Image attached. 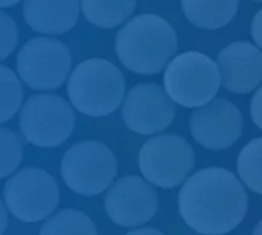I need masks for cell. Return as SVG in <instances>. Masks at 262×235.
Returning a JSON list of instances; mask_svg holds the SVG:
<instances>
[{
    "label": "cell",
    "mask_w": 262,
    "mask_h": 235,
    "mask_svg": "<svg viewBox=\"0 0 262 235\" xmlns=\"http://www.w3.org/2000/svg\"><path fill=\"white\" fill-rule=\"evenodd\" d=\"M248 198L241 181L222 167H208L187 178L179 192L184 221L202 235H224L244 220Z\"/></svg>",
    "instance_id": "cell-1"
},
{
    "label": "cell",
    "mask_w": 262,
    "mask_h": 235,
    "mask_svg": "<svg viewBox=\"0 0 262 235\" xmlns=\"http://www.w3.org/2000/svg\"><path fill=\"white\" fill-rule=\"evenodd\" d=\"M178 50L173 27L155 14L128 21L116 36V54L125 68L138 74H156L171 62Z\"/></svg>",
    "instance_id": "cell-2"
},
{
    "label": "cell",
    "mask_w": 262,
    "mask_h": 235,
    "mask_svg": "<svg viewBox=\"0 0 262 235\" xmlns=\"http://www.w3.org/2000/svg\"><path fill=\"white\" fill-rule=\"evenodd\" d=\"M71 104L86 116L100 118L113 113L125 94L122 71L110 61L93 57L80 62L68 81Z\"/></svg>",
    "instance_id": "cell-3"
},
{
    "label": "cell",
    "mask_w": 262,
    "mask_h": 235,
    "mask_svg": "<svg viewBox=\"0 0 262 235\" xmlns=\"http://www.w3.org/2000/svg\"><path fill=\"white\" fill-rule=\"evenodd\" d=\"M221 82L217 64L199 51L174 56L164 74L167 94L176 104L188 108H199L211 102Z\"/></svg>",
    "instance_id": "cell-4"
},
{
    "label": "cell",
    "mask_w": 262,
    "mask_h": 235,
    "mask_svg": "<svg viewBox=\"0 0 262 235\" xmlns=\"http://www.w3.org/2000/svg\"><path fill=\"white\" fill-rule=\"evenodd\" d=\"M74 126L71 105L57 94H34L20 110L19 127L24 138L42 149L62 146L71 136Z\"/></svg>",
    "instance_id": "cell-5"
},
{
    "label": "cell",
    "mask_w": 262,
    "mask_h": 235,
    "mask_svg": "<svg viewBox=\"0 0 262 235\" xmlns=\"http://www.w3.org/2000/svg\"><path fill=\"white\" fill-rule=\"evenodd\" d=\"M117 172L113 152L99 141H80L71 146L60 163L65 184L76 193L94 197L108 189Z\"/></svg>",
    "instance_id": "cell-6"
},
{
    "label": "cell",
    "mask_w": 262,
    "mask_h": 235,
    "mask_svg": "<svg viewBox=\"0 0 262 235\" xmlns=\"http://www.w3.org/2000/svg\"><path fill=\"white\" fill-rule=\"evenodd\" d=\"M4 200L13 217L25 223H37L54 212L60 195L56 180L47 170L27 167L5 183Z\"/></svg>",
    "instance_id": "cell-7"
},
{
    "label": "cell",
    "mask_w": 262,
    "mask_h": 235,
    "mask_svg": "<svg viewBox=\"0 0 262 235\" xmlns=\"http://www.w3.org/2000/svg\"><path fill=\"white\" fill-rule=\"evenodd\" d=\"M193 167V147L179 135L150 138L139 152V169L144 178L162 189H171L184 183Z\"/></svg>",
    "instance_id": "cell-8"
},
{
    "label": "cell",
    "mask_w": 262,
    "mask_h": 235,
    "mask_svg": "<svg viewBox=\"0 0 262 235\" xmlns=\"http://www.w3.org/2000/svg\"><path fill=\"white\" fill-rule=\"evenodd\" d=\"M68 47L53 37H33L17 54V73L34 90H54L60 87L71 70Z\"/></svg>",
    "instance_id": "cell-9"
},
{
    "label": "cell",
    "mask_w": 262,
    "mask_h": 235,
    "mask_svg": "<svg viewBox=\"0 0 262 235\" xmlns=\"http://www.w3.org/2000/svg\"><path fill=\"white\" fill-rule=\"evenodd\" d=\"M174 101L158 84H139L131 88L122 105V118L129 130L153 135L165 130L174 120Z\"/></svg>",
    "instance_id": "cell-10"
},
{
    "label": "cell",
    "mask_w": 262,
    "mask_h": 235,
    "mask_svg": "<svg viewBox=\"0 0 262 235\" xmlns=\"http://www.w3.org/2000/svg\"><path fill=\"white\" fill-rule=\"evenodd\" d=\"M158 204L156 190L136 175L119 178L105 195V210L110 220L123 227L148 223L156 215Z\"/></svg>",
    "instance_id": "cell-11"
},
{
    "label": "cell",
    "mask_w": 262,
    "mask_h": 235,
    "mask_svg": "<svg viewBox=\"0 0 262 235\" xmlns=\"http://www.w3.org/2000/svg\"><path fill=\"white\" fill-rule=\"evenodd\" d=\"M190 132L205 149H228L242 135L241 110L228 99H214L191 113Z\"/></svg>",
    "instance_id": "cell-12"
},
{
    "label": "cell",
    "mask_w": 262,
    "mask_h": 235,
    "mask_svg": "<svg viewBox=\"0 0 262 235\" xmlns=\"http://www.w3.org/2000/svg\"><path fill=\"white\" fill-rule=\"evenodd\" d=\"M224 87L236 94L253 91L262 82V51L248 42H233L217 56Z\"/></svg>",
    "instance_id": "cell-13"
},
{
    "label": "cell",
    "mask_w": 262,
    "mask_h": 235,
    "mask_svg": "<svg viewBox=\"0 0 262 235\" xmlns=\"http://www.w3.org/2000/svg\"><path fill=\"white\" fill-rule=\"evenodd\" d=\"M79 0H25L24 17L42 34H63L79 19Z\"/></svg>",
    "instance_id": "cell-14"
},
{
    "label": "cell",
    "mask_w": 262,
    "mask_h": 235,
    "mask_svg": "<svg viewBox=\"0 0 262 235\" xmlns=\"http://www.w3.org/2000/svg\"><path fill=\"white\" fill-rule=\"evenodd\" d=\"M185 17L204 30H217L233 21L239 0H181Z\"/></svg>",
    "instance_id": "cell-15"
},
{
    "label": "cell",
    "mask_w": 262,
    "mask_h": 235,
    "mask_svg": "<svg viewBox=\"0 0 262 235\" xmlns=\"http://www.w3.org/2000/svg\"><path fill=\"white\" fill-rule=\"evenodd\" d=\"M136 0H80V8L88 22L99 28H114L135 11Z\"/></svg>",
    "instance_id": "cell-16"
},
{
    "label": "cell",
    "mask_w": 262,
    "mask_h": 235,
    "mask_svg": "<svg viewBox=\"0 0 262 235\" xmlns=\"http://www.w3.org/2000/svg\"><path fill=\"white\" fill-rule=\"evenodd\" d=\"M39 235H97V227L86 213L63 209L43 223Z\"/></svg>",
    "instance_id": "cell-17"
},
{
    "label": "cell",
    "mask_w": 262,
    "mask_h": 235,
    "mask_svg": "<svg viewBox=\"0 0 262 235\" xmlns=\"http://www.w3.org/2000/svg\"><path fill=\"white\" fill-rule=\"evenodd\" d=\"M237 173L242 183L262 195V138L250 141L237 156Z\"/></svg>",
    "instance_id": "cell-18"
},
{
    "label": "cell",
    "mask_w": 262,
    "mask_h": 235,
    "mask_svg": "<svg viewBox=\"0 0 262 235\" xmlns=\"http://www.w3.org/2000/svg\"><path fill=\"white\" fill-rule=\"evenodd\" d=\"M24 99V87L19 76L5 65H0V124L10 121L17 113Z\"/></svg>",
    "instance_id": "cell-19"
},
{
    "label": "cell",
    "mask_w": 262,
    "mask_h": 235,
    "mask_svg": "<svg viewBox=\"0 0 262 235\" xmlns=\"http://www.w3.org/2000/svg\"><path fill=\"white\" fill-rule=\"evenodd\" d=\"M24 160L20 136L7 127H0V180L10 177Z\"/></svg>",
    "instance_id": "cell-20"
},
{
    "label": "cell",
    "mask_w": 262,
    "mask_h": 235,
    "mask_svg": "<svg viewBox=\"0 0 262 235\" xmlns=\"http://www.w3.org/2000/svg\"><path fill=\"white\" fill-rule=\"evenodd\" d=\"M19 31L14 19L7 13L0 11V61L7 59L16 48Z\"/></svg>",
    "instance_id": "cell-21"
},
{
    "label": "cell",
    "mask_w": 262,
    "mask_h": 235,
    "mask_svg": "<svg viewBox=\"0 0 262 235\" xmlns=\"http://www.w3.org/2000/svg\"><path fill=\"white\" fill-rule=\"evenodd\" d=\"M250 114L253 123L262 130V87L254 93L250 104Z\"/></svg>",
    "instance_id": "cell-22"
},
{
    "label": "cell",
    "mask_w": 262,
    "mask_h": 235,
    "mask_svg": "<svg viewBox=\"0 0 262 235\" xmlns=\"http://www.w3.org/2000/svg\"><path fill=\"white\" fill-rule=\"evenodd\" d=\"M251 36H253V41L257 44V47L262 50V8L253 17V22H251Z\"/></svg>",
    "instance_id": "cell-23"
},
{
    "label": "cell",
    "mask_w": 262,
    "mask_h": 235,
    "mask_svg": "<svg viewBox=\"0 0 262 235\" xmlns=\"http://www.w3.org/2000/svg\"><path fill=\"white\" fill-rule=\"evenodd\" d=\"M125 235H165L162 233L161 230L155 229V227H141V229H133V230H129L128 233Z\"/></svg>",
    "instance_id": "cell-24"
},
{
    "label": "cell",
    "mask_w": 262,
    "mask_h": 235,
    "mask_svg": "<svg viewBox=\"0 0 262 235\" xmlns=\"http://www.w3.org/2000/svg\"><path fill=\"white\" fill-rule=\"evenodd\" d=\"M7 227H8V212L5 209V204L0 200V235H4Z\"/></svg>",
    "instance_id": "cell-25"
},
{
    "label": "cell",
    "mask_w": 262,
    "mask_h": 235,
    "mask_svg": "<svg viewBox=\"0 0 262 235\" xmlns=\"http://www.w3.org/2000/svg\"><path fill=\"white\" fill-rule=\"evenodd\" d=\"M20 0H0V8H8V7H14L16 4H19Z\"/></svg>",
    "instance_id": "cell-26"
},
{
    "label": "cell",
    "mask_w": 262,
    "mask_h": 235,
    "mask_svg": "<svg viewBox=\"0 0 262 235\" xmlns=\"http://www.w3.org/2000/svg\"><path fill=\"white\" fill-rule=\"evenodd\" d=\"M253 235H262V220L256 224V227L253 230Z\"/></svg>",
    "instance_id": "cell-27"
},
{
    "label": "cell",
    "mask_w": 262,
    "mask_h": 235,
    "mask_svg": "<svg viewBox=\"0 0 262 235\" xmlns=\"http://www.w3.org/2000/svg\"><path fill=\"white\" fill-rule=\"evenodd\" d=\"M254 2H262V0H254Z\"/></svg>",
    "instance_id": "cell-28"
}]
</instances>
